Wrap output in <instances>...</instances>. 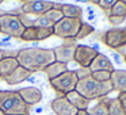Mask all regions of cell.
<instances>
[{
  "label": "cell",
  "instance_id": "6",
  "mask_svg": "<svg viewBox=\"0 0 126 115\" xmlns=\"http://www.w3.org/2000/svg\"><path fill=\"white\" fill-rule=\"evenodd\" d=\"M81 19H72V18H63L53 27L54 35L63 39H75L81 27Z\"/></svg>",
  "mask_w": 126,
  "mask_h": 115
},
{
  "label": "cell",
  "instance_id": "34",
  "mask_svg": "<svg viewBox=\"0 0 126 115\" xmlns=\"http://www.w3.org/2000/svg\"><path fill=\"white\" fill-rule=\"evenodd\" d=\"M4 56H6V52H4L3 49H0V60H1V58H3Z\"/></svg>",
  "mask_w": 126,
  "mask_h": 115
},
{
  "label": "cell",
  "instance_id": "42",
  "mask_svg": "<svg viewBox=\"0 0 126 115\" xmlns=\"http://www.w3.org/2000/svg\"><path fill=\"white\" fill-rule=\"evenodd\" d=\"M81 1H83V0H81ZM84 1H85V0H84Z\"/></svg>",
  "mask_w": 126,
  "mask_h": 115
},
{
  "label": "cell",
  "instance_id": "31",
  "mask_svg": "<svg viewBox=\"0 0 126 115\" xmlns=\"http://www.w3.org/2000/svg\"><path fill=\"white\" fill-rule=\"evenodd\" d=\"M118 100L121 101V104H122V107H123V110H125V112H126V92H121V93H118Z\"/></svg>",
  "mask_w": 126,
  "mask_h": 115
},
{
  "label": "cell",
  "instance_id": "35",
  "mask_svg": "<svg viewBox=\"0 0 126 115\" xmlns=\"http://www.w3.org/2000/svg\"><path fill=\"white\" fill-rule=\"evenodd\" d=\"M85 1H90V3H94V4H98L99 0H85Z\"/></svg>",
  "mask_w": 126,
  "mask_h": 115
},
{
  "label": "cell",
  "instance_id": "14",
  "mask_svg": "<svg viewBox=\"0 0 126 115\" xmlns=\"http://www.w3.org/2000/svg\"><path fill=\"white\" fill-rule=\"evenodd\" d=\"M65 98L68 99V101L77 110V111H85V110L90 108V100L85 99L83 95H80L76 89L69 92V93H66Z\"/></svg>",
  "mask_w": 126,
  "mask_h": 115
},
{
  "label": "cell",
  "instance_id": "41",
  "mask_svg": "<svg viewBox=\"0 0 126 115\" xmlns=\"http://www.w3.org/2000/svg\"><path fill=\"white\" fill-rule=\"evenodd\" d=\"M3 1H4V0H0V4H1V3H3Z\"/></svg>",
  "mask_w": 126,
  "mask_h": 115
},
{
  "label": "cell",
  "instance_id": "20",
  "mask_svg": "<svg viewBox=\"0 0 126 115\" xmlns=\"http://www.w3.org/2000/svg\"><path fill=\"white\" fill-rule=\"evenodd\" d=\"M109 100L110 98H100L98 99V103L94 107L88 108V114L90 115H109Z\"/></svg>",
  "mask_w": 126,
  "mask_h": 115
},
{
  "label": "cell",
  "instance_id": "2",
  "mask_svg": "<svg viewBox=\"0 0 126 115\" xmlns=\"http://www.w3.org/2000/svg\"><path fill=\"white\" fill-rule=\"evenodd\" d=\"M0 110L4 115H30L31 107L23 101L18 91H0Z\"/></svg>",
  "mask_w": 126,
  "mask_h": 115
},
{
  "label": "cell",
  "instance_id": "16",
  "mask_svg": "<svg viewBox=\"0 0 126 115\" xmlns=\"http://www.w3.org/2000/svg\"><path fill=\"white\" fill-rule=\"evenodd\" d=\"M29 76H31V72L19 65L11 74H8V76L4 79V81H6L8 85H16V84L23 83L25 80H27Z\"/></svg>",
  "mask_w": 126,
  "mask_h": 115
},
{
  "label": "cell",
  "instance_id": "43",
  "mask_svg": "<svg viewBox=\"0 0 126 115\" xmlns=\"http://www.w3.org/2000/svg\"><path fill=\"white\" fill-rule=\"evenodd\" d=\"M4 1H6V0H4Z\"/></svg>",
  "mask_w": 126,
  "mask_h": 115
},
{
  "label": "cell",
  "instance_id": "27",
  "mask_svg": "<svg viewBox=\"0 0 126 115\" xmlns=\"http://www.w3.org/2000/svg\"><path fill=\"white\" fill-rule=\"evenodd\" d=\"M45 16L49 18V19L56 25L57 22H60V20L63 19L64 15H63V12H61V10H60V8H56V7H54V8H52L50 11H47L46 14H45Z\"/></svg>",
  "mask_w": 126,
  "mask_h": 115
},
{
  "label": "cell",
  "instance_id": "24",
  "mask_svg": "<svg viewBox=\"0 0 126 115\" xmlns=\"http://www.w3.org/2000/svg\"><path fill=\"white\" fill-rule=\"evenodd\" d=\"M95 31V29L92 27L91 25H88V23H85V22H83L81 23V27H80V30H79V33H77V35H76V41L77 39H83V38H85V37H88V35H91V34Z\"/></svg>",
  "mask_w": 126,
  "mask_h": 115
},
{
  "label": "cell",
  "instance_id": "11",
  "mask_svg": "<svg viewBox=\"0 0 126 115\" xmlns=\"http://www.w3.org/2000/svg\"><path fill=\"white\" fill-rule=\"evenodd\" d=\"M50 108L56 115H76L77 110L68 101L65 96H58L53 99L50 103Z\"/></svg>",
  "mask_w": 126,
  "mask_h": 115
},
{
  "label": "cell",
  "instance_id": "28",
  "mask_svg": "<svg viewBox=\"0 0 126 115\" xmlns=\"http://www.w3.org/2000/svg\"><path fill=\"white\" fill-rule=\"evenodd\" d=\"M117 1H118V0H99L98 6L100 7L104 12H107V11H110V10H111V7L114 6Z\"/></svg>",
  "mask_w": 126,
  "mask_h": 115
},
{
  "label": "cell",
  "instance_id": "21",
  "mask_svg": "<svg viewBox=\"0 0 126 115\" xmlns=\"http://www.w3.org/2000/svg\"><path fill=\"white\" fill-rule=\"evenodd\" d=\"M109 115H126L125 110H123L121 101L118 100V98L109 100Z\"/></svg>",
  "mask_w": 126,
  "mask_h": 115
},
{
  "label": "cell",
  "instance_id": "7",
  "mask_svg": "<svg viewBox=\"0 0 126 115\" xmlns=\"http://www.w3.org/2000/svg\"><path fill=\"white\" fill-rule=\"evenodd\" d=\"M52 8H54V1H50V0H29L20 6L18 14L35 15L38 18L45 15Z\"/></svg>",
  "mask_w": 126,
  "mask_h": 115
},
{
  "label": "cell",
  "instance_id": "12",
  "mask_svg": "<svg viewBox=\"0 0 126 115\" xmlns=\"http://www.w3.org/2000/svg\"><path fill=\"white\" fill-rule=\"evenodd\" d=\"M18 93L27 106H34L42 100V92L37 87H23L18 89Z\"/></svg>",
  "mask_w": 126,
  "mask_h": 115
},
{
  "label": "cell",
  "instance_id": "3",
  "mask_svg": "<svg viewBox=\"0 0 126 115\" xmlns=\"http://www.w3.org/2000/svg\"><path fill=\"white\" fill-rule=\"evenodd\" d=\"M76 91L91 101L100 98H106L110 92H112V85L110 81L99 83L90 76L87 79L79 80V83L76 85Z\"/></svg>",
  "mask_w": 126,
  "mask_h": 115
},
{
  "label": "cell",
  "instance_id": "1",
  "mask_svg": "<svg viewBox=\"0 0 126 115\" xmlns=\"http://www.w3.org/2000/svg\"><path fill=\"white\" fill-rule=\"evenodd\" d=\"M16 60L20 66L33 72L44 71L47 65L56 61L54 50L42 47H25L18 50Z\"/></svg>",
  "mask_w": 126,
  "mask_h": 115
},
{
  "label": "cell",
  "instance_id": "4",
  "mask_svg": "<svg viewBox=\"0 0 126 115\" xmlns=\"http://www.w3.org/2000/svg\"><path fill=\"white\" fill-rule=\"evenodd\" d=\"M26 27L23 26L18 14L4 12L3 15H0V33L1 34H6L8 37H12V38L20 39Z\"/></svg>",
  "mask_w": 126,
  "mask_h": 115
},
{
  "label": "cell",
  "instance_id": "30",
  "mask_svg": "<svg viewBox=\"0 0 126 115\" xmlns=\"http://www.w3.org/2000/svg\"><path fill=\"white\" fill-rule=\"evenodd\" d=\"M107 19H109V22L111 23L112 26H119V25H122V23L125 22V18L114 16V15H107Z\"/></svg>",
  "mask_w": 126,
  "mask_h": 115
},
{
  "label": "cell",
  "instance_id": "23",
  "mask_svg": "<svg viewBox=\"0 0 126 115\" xmlns=\"http://www.w3.org/2000/svg\"><path fill=\"white\" fill-rule=\"evenodd\" d=\"M107 15H114V16H122V18H126V4L122 3L118 0L117 3L111 7L110 11L106 12Z\"/></svg>",
  "mask_w": 126,
  "mask_h": 115
},
{
  "label": "cell",
  "instance_id": "17",
  "mask_svg": "<svg viewBox=\"0 0 126 115\" xmlns=\"http://www.w3.org/2000/svg\"><path fill=\"white\" fill-rule=\"evenodd\" d=\"M19 66L16 57H3L0 60V79H6Z\"/></svg>",
  "mask_w": 126,
  "mask_h": 115
},
{
  "label": "cell",
  "instance_id": "32",
  "mask_svg": "<svg viewBox=\"0 0 126 115\" xmlns=\"http://www.w3.org/2000/svg\"><path fill=\"white\" fill-rule=\"evenodd\" d=\"M117 52L119 53L121 56H123V57H125V56H126V45H123V46L118 47V49H117Z\"/></svg>",
  "mask_w": 126,
  "mask_h": 115
},
{
  "label": "cell",
  "instance_id": "22",
  "mask_svg": "<svg viewBox=\"0 0 126 115\" xmlns=\"http://www.w3.org/2000/svg\"><path fill=\"white\" fill-rule=\"evenodd\" d=\"M22 41L26 42H33V41H38V27L35 26H30V27H26L23 31L22 37H20Z\"/></svg>",
  "mask_w": 126,
  "mask_h": 115
},
{
  "label": "cell",
  "instance_id": "8",
  "mask_svg": "<svg viewBox=\"0 0 126 115\" xmlns=\"http://www.w3.org/2000/svg\"><path fill=\"white\" fill-rule=\"evenodd\" d=\"M102 42L114 50L126 45V27H114L107 30L102 35Z\"/></svg>",
  "mask_w": 126,
  "mask_h": 115
},
{
  "label": "cell",
  "instance_id": "25",
  "mask_svg": "<svg viewBox=\"0 0 126 115\" xmlns=\"http://www.w3.org/2000/svg\"><path fill=\"white\" fill-rule=\"evenodd\" d=\"M33 26H35V27L53 29V27H54V23H53L52 20L49 19V18H46L45 15H42V16H38L35 20H34V22H33Z\"/></svg>",
  "mask_w": 126,
  "mask_h": 115
},
{
  "label": "cell",
  "instance_id": "15",
  "mask_svg": "<svg viewBox=\"0 0 126 115\" xmlns=\"http://www.w3.org/2000/svg\"><path fill=\"white\" fill-rule=\"evenodd\" d=\"M90 71L91 72H98V71H107V72H112L114 66H112L111 61L109 60V57L102 53H98V56L95 57V60L92 61V64L90 65Z\"/></svg>",
  "mask_w": 126,
  "mask_h": 115
},
{
  "label": "cell",
  "instance_id": "19",
  "mask_svg": "<svg viewBox=\"0 0 126 115\" xmlns=\"http://www.w3.org/2000/svg\"><path fill=\"white\" fill-rule=\"evenodd\" d=\"M60 10L63 12L64 18H72V19H81L83 10L75 4H61Z\"/></svg>",
  "mask_w": 126,
  "mask_h": 115
},
{
  "label": "cell",
  "instance_id": "26",
  "mask_svg": "<svg viewBox=\"0 0 126 115\" xmlns=\"http://www.w3.org/2000/svg\"><path fill=\"white\" fill-rule=\"evenodd\" d=\"M91 77H92L94 80H96V81H99V83H107L111 79V72H107V71L92 72V73H91Z\"/></svg>",
  "mask_w": 126,
  "mask_h": 115
},
{
  "label": "cell",
  "instance_id": "38",
  "mask_svg": "<svg viewBox=\"0 0 126 115\" xmlns=\"http://www.w3.org/2000/svg\"><path fill=\"white\" fill-rule=\"evenodd\" d=\"M123 61H125V64H126V56H125V57H123Z\"/></svg>",
  "mask_w": 126,
  "mask_h": 115
},
{
  "label": "cell",
  "instance_id": "29",
  "mask_svg": "<svg viewBox=\"0 0 126 115\" xmlns=\"http://www.w3.org/2000/svg\"><path fill=\"white\" fill-rule=\"evenodd\" d=\"M77 74V77H79V80H83V79H87V77L91 76V73L92 72L90 71V68H80L77 69V71H75Z\"/></svg>",
  "mask_w": 126,
  "mask_h": 115
},
{
  "label": "cell",
  "instance_id": "13",
  "mask_svg": "<svg viewBox=\"0 0 126 115\" xmlns=\"http://www.w3.org/2000/svg\"><path fill=\"white\" fill-rule=\"evenodd\" d=\"M110 83L112 85V91L118 92H126V71L123 69H114L111 72Z\"/></svg>",
  "mask_w": 126,
  "mask_h": 115
},
{
  "label": "cell",
  "instance_id": "9",
  "mask_svg": "<svg viewBox=\"0 0 126 115\" xmlns=\"http://www.w3.org/2000/svg\"><path fill=\"white\" fill-rule=\"evenodd\" d=\"M64 41H65V43L53 50H54L56 61L68 65L75 58V50L77 47V43H76V39H64Z\"/></svg>",
  "mask_w": 126,
  "mask_h": 115
},
{
  "label": "cell",
  "instance_id": "18",
  "mask_svg": "<svg viewBox=\"0 0 126 115\" xmlns=\"http://www.w3.org/2000/svg\"><path fill=\"white\" fill-rule=\"evenodd\" d=\"M66 71H68V65H66V64L54 61V62H52L50 65H47L42 72H45L47 79L52 80V79H56L57 76H60V74H63L64 72H66Z\"/></svg>",
  "mask_w": 126,
  "mask_h": 115
},
{
  "label": "cell",
  "instance_id": "37",
  "mask_svg": "<svg viewBox=\"0 0 126 115\" xmlns=\"http://www.w3.org/2000/svg\"><path fill=\"white\" fill-rule=\"evenodd\" d=\"M119 1H122V3H125V4H126V0H119Z\"/></svg>",
  "mask_w": 126,
  "mask_h": 115
},
{
  "label": "cell",
  "instance_id": "5",
  "mask_svg": "<svg viewBox=\"0 0 126 115\" xmlns=\"http://www.w3.org/2000/svg\"><path fill=\"white\" fill-rule=\"evenodd\" d=\"M49 83H50V87L57 93H60V96H65L66 93L76 89V85L79 83V77H77L75 71H69L68 69L63 74L57 76L56 79L49 80Z\"/></svg>",
  "mask_w": 126,
  "mask_h": 115
},
{
  "label": "cell",
  "instance_id": "40",
  "mask_svg": "<svg viewBox=\"0 0 126 115\" xmlns=\"http://www.w3.org/2000/svg\"><path fill=\"white\" fill-rule=\"evenodd\" d=\"M22 1H23V3H26V1H29V0H22Z\"/></svg>",
  "mask_w": 126,
  "mask_h": 115
},
{
  "label": "cell",
  "instance_id": "36",
  "mask_svg": "<svg viewBox=\"0 0 126 115\" xmlns=\"http://www.w3.org/2000/svg\"><path fill=\"white\" fill-rule=\"evenodd\" d=\"M3 14H4V12H3V11H1V8H0V15H3Z\"/></svg>",
  "mask_w": 126,
  "mask_h": 115
},
{
  "label": "cell",
  "instance_id": "39",
  "mask_svg": "<svg viewBox=\"0 0 126 115\" xmlns=\"http://www.w3.org/2000/svg\"><path fill=\"white\" fill-rule=\"evenodd\" d=\"M0 115H4V114H3V111H1V110H0Z\"/></svg>",
  "mask_w": 126,
  "mask_h": 115
},
{
  "label": "cell",
  "instance_id": "10",
  "mask_svg": "<svg viewBox=\"0 0 126 115\" xmlns=\"http://www.w3.org/2000/svg\"><path fill=\"white\" fill-rule=\"evenodd\" d=\"M98 50L94 47L85 46V45H77L76 50H75V58L73 61L80 65V68H90L92 61L98 56Z\"/></svg>",
  "mask_w": 126,
  "mask_h": 115
},
{
  "label": "cell",
  "instance_id": "33",
  "mask_svg": "<svg viewBox=\"0 0 126 115\" xmlns=\"http://www.w3.org/2000/svg\"><path fill=\"white\" fill-rule=\"evenodd\" d=\"M76 115H90V114H88V111L85 110V111H77Z\"/></svg>",
  "mask_w": 126,
  "mask_h": 115
}]
</instances>
